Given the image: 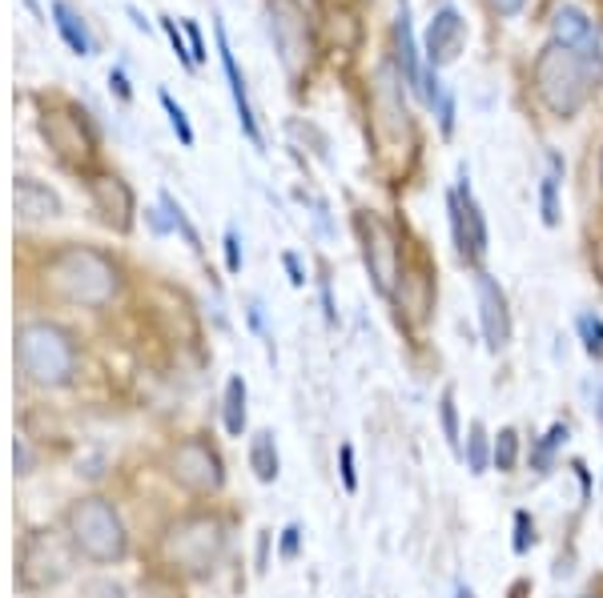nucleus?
<instances>
[{
    "label": "nucleus",
    "mask_w": 603,
    "mask_h": 598,
    "mask_svg": "<svg viewBox=\"0 0 603 598\" xmlns=\"http://www.w3.org/2000/svg\"><path fill=\"white\" fill-rule=\"evenodd\" d=\"M463 45H467V21H463V12L455 4H443L426 24V65H455Z\"/></svg>",
    "instance_id": "nucleus-11"
},
{
    "label": "nucleus",
    "mask_w": 603,
    "mask_h": 598,
    "mask_svg": "<svg viewBox=\"0 0 603 598\" xmlns=\"http://www.w3.org/2000/svg\"><path fill=\"white\" fill-rule=\"evenodd\" d=\"M246 398H250L246 377L234 374L225 382V398H222V421L230 438H242V434H246Z\"/></svg>",
    "instance_id": "nucleus-22"
},
{
    "label": "nucleus",
    "mask_w": 603,
    "mask_h": 598,
    "mask_svg": "<svg viewBox=\"0 0 603 598\" xmlns=\"http://www.w3.org/2000/svg\"><path fill=\"white\" fill-rule=\"evenodd\" d=\"M583 398L592 406L595 421L603 426V377H588V382H583Z\"/></svg>",
    "instance_id": "nucleus-36"
},
{
    "label": "nucleus",
    "mask_w": 603,
    "mask_h": 598,
    "mask_svg": "<svg viewBox=\"0 0 603 598\" xmlns=\"http://www.w3.org/2000/svg\"><path fill=\"white\" fill-rule=\"evenodd\" d=\"M431 301H435V289H431V277L426 274H406L399 289V313H406V322L423 325L426 313H431Z\"/></svg>",
    "instance_id": "nucleus-19"
},
{
    "label": "nucleus",
    "mask_w": 603,
    "mask_h": 598,
    "mask_svg": "<svg viewBox=\"0 0 603 598\" xmlns=\"http://www.w3.org/2000/svg\"><path fill=\"white\" fill-rule=\"evenodd\" d=\"M12 458H17V474H29L33 470V455H29V446L17 438V446H12Z\"/></svg>",
    "instance_id": "nucleus-40"
},
{
    "label": "nucleus",
    "mask_w": 603,
    "mask_h": 598,
    "mask_svg": "<svg viewBox=\"0 0 603 598\" xmlns=\"http://www.w3.org/2000/svg\"><path fill=\"white\" fill-rule=\"evenodd\" d=\"M109 85H113V93H117L121 100H134V89H129V81H125L121 68H113V73H109Z\"/></svg>",
    "instance_id": "nucleus-42"
},
{
    "label": "nucleus",
    "mask_w": 603,
    "mask_h": 598,
    "mask_svg": "<svg viewBox=\"0 0 603 598\" xmlns=\"http://www.w3.org/2000/svg\"><path fill=\"white\" fill-rule=\"evenodd\" d=\"M438 421H443V438H447L451 450H458V406H455V386L443 389L438 398Z\"/></svg>",
    "instance_id": "nucleus-29"
},
{
    "label": "nucleus",
    "mask_w": 603,
    "mask_h": 598,
    "mask_svg": "<svg viewBox=\"0 0 603 598\" xmlns=\"http://www.w3.org/2000/svg\"><path fill=\"white\" fill-rule=\"evenodd\" d=\"M181 33H186V41H190V53H193V61H205V41H201V29H198V21H181Z\"/></svg>",
    "instance_id": "nucleus-39"
},
{
    "label": "nucleus",
    "mask_w": 603,
    "mask_h": 598,
    "mask_svg": "<svg viewBox=\"0 0 603 598\" xmlns=\"http://www.w3.org/2000/svg\"><path fill=\"white\" fill-rule=\"evenodd\" d=\"M447 213H451V237H455V249L463 261H470V237H467V213H463V201L458 193H447Z\"/></svg>",
    "instance_id": "nucleus-27"
},
{
    "label": "nucleus",
    "mask_w": 603,
    "mask_h": 598,
    "mask_svg": "<svg viewBox=\"0 0 603 598\" xmlns=\"http://www.w3.org/2000/svg\"><path fill=\"white\" fill-rule=\"evenodd\" d=\"M358 237H362V261H367V274L374 281L382 298H394L402 277V249L399 237H394L391 222H382L379 213H358Z\"/></svg>",
    "instance_id": "nucleus-8"
},
{
    "label": "nucleus",
    "mask_w": 603,
    "mask_h": 598,
    "mask_svg": "<svg viewBox=\"0 0 603 598\" xmlns=\"http://www.w3.org/2000/svg\"><path fill=\"white\" fill-rule=\"evenodd\" d=\"M568 434H571L568 421H556V426H551V430L531 446V470H536V474H548L551 466H556V450L568 442Z\"/></svg>",
    "instance_id": "nucleus-24"
},
{
    "label": "nucleus",
    "mask_w": 603,
    "mask_h": 598,
    "mask_svg": "<svg viewBox=\"0 0 603 598\" xmlns=\"http://www.w3.org/2000/svg\"><path fill=\"white\" fill-rule=\"evenodd\" d=\"M575 598H592V595H575Z\"/></svg>",
    "instance_id": "nucleus-50"
},
{
    "label": "nucleus",
    "mask_w": 603,
    "mask_h": 598,
    "mask_svg": "<svg viewBox=\"0 0 603 598\" xmlns=\"http://www.w3.org/2000/svg\"><path fill=\"white\" fill-rule=\"evenodd\" d=\"M45 289L68 306L100 310L121 293V269L89 245H68L45 266Z\"/></svg>",
    "instance_id": "nucleus-1"
},
{
    "label": "nucleus",
    "mask_w": 603,
    "mask_h": 598,
    "mask_svg": "<svg viewBox=\"0 0 603 598\" xmlns=\"http://www.w3.org/2000/svg\"><path fill=\"white\" fill-rule=\"evenodd\" d=\"M338 470H342V487L355 494V490H358V470H355V446H350V442L338 450Z\"/></svg>",
    "instance_id": "nucleus-34"
},
{
    "label": "nucleus",
    "mask_w": 603,
    "mask_h": 598,
    "mask_svg": "<svg viewBox=\"0 0 603 598\" xmlns=\"http://www.w3.org/2000/svg\"><path fill=\"white\" fill-rule=\"evenodd\" d=\"M250 325L266 338V322H262V301H250Z\"/></svg>",
    "instance_id": "nucleus-43"
},
{
    "label": "nucleus",
    "mask_w": 603,
    "mask_h": 598,
    "mask_svg": "<svg viewBox=\"0 0 603 598\" xmlns=\"http://www.w3.org/2000/svg\"><path fill=\"white\" fill-rule=\"evenodd\" d=\"M575 333H580L588 357L603 362V318L600 313H580V318H575Z\"/></svg>",
    "instance_id": "nucleus-26"
},
{
    "label": "nucleus",
    "mask_w": 603,
    "mask_h": 598,
    "mask_svg": "<svg viewBox=\"0 0 603 598\" xmlns=\"http://www.w3.org/2000/svg\"><path fill=\"white\" fill-rule=\"evenodd\" d=\"M539 210H543V225H559V178L539 181Z\"/></svg>",
    "instance_id": "nucleus-30"
},
{
    "label": "nucleus",
    "mask_w": 603,
    "mask_h": 598,
    "mask_svg": "<svg viewBox=\"0 0 603 598\" xmlns=\"http://www.w3.org/2000/svg\"><path fill=\"white\" fill-rule=\"evenodd\" d=\"M600 181H603V157H600Z\"/></svg>",
    "instance_id": "nucleus-49"
},
{
    "label": "nucleus",
    "mask_w": 603,
    "mask_h": 598,
    "mask_svg": "<svg viewBox=\"0 0 603 598\" xmlns=\"http://www.w3.org/2000/svg\"><path fill=\"white\" fill-rule=\"evenodd\" d=\"M298 546H302V526L298 522H290L286 531H282V546H278V554L290 563V558H298Z\"/></svg>",
    "instance_id": "nucleus-37"
},
{
    "label": "nucleus",
    "mask_w": 603,
    "mask_h": 598,
    "mask_svg": "<svg viewBox=\"0 0 603 598\" xmlns=\"http://www.w3.org/2000/svg\"><path fill=\"white\" fill-rule=\"evenodd\" d=\"M169 478L178 482L181 490H190V494H218L225 482V466H222V455L213 450L205 438H186L169 450Z\"/></svg>",
    "instance_id": "nucleus-9"
},
{
    "label": "nucleus",
    "mask_w": 603,
    "mask_h": 598,
    "mask_svg": "<svg viewBox=\"0 0 603 598\" xmlns=\"http://www.w3.org/2000/svg\"><path fill=\"white\" fill-rule=\"evenodd\" d=\"M68 538L77 546L81 558H89L97 566L121 563L129 554V534H125L121 514L113 510V502L105 499H81L68 506L65 514Z\"/></svg>",
    "instance_id": "nucleus-4"
},
{
    "label": "nucleus",
    "mask_w": 603,
    "mask_h": 598,
    "mask_svg": "<svg viewBox=\"0 0 603 598\" xmlns=\"http://www.w3.org/2000/svg\"><path fill=\"white\" fill-rule=\"evenodd\" d=\"M17 366L33 386H68L77 374V342L53 322H24L17 330Z\"/></svg>",
    "instance_id": "nucleus-3"
},
{
    "label": "nucleus",
    "mask_w": 603,
    "mask_h": 598,
    "mask_svg": "<svg viewBox=\"0 0 603 598\" xmlns=\"http://www.w3.org/2000/svg\"><path fill=\"white\" fill-rule=\"evenodd\" d=\"M45 137L53 141V149L65 157V161H89L93 157V134L85 129L81 117H73V113L45 117Z\"/></svg>",
    "instance_id": "nucleus-14"
},
{
    "label": "nucleus",
    "mask_w": 603,
    "mask_h": 598,
    "mask_svg": "<svg viewBox=\"0 0 603 598\" xmlns=\"http://www.w3.org/2000/svg\"><path fill=\"white\" fill-rule=\"evenodd\" d=\"M53 24L56 33L65 36V45L73 49L77 56H93V36H89V24L81 21L77 12L68 9L65 0H53Z\"/></svg>",
    "instance_id": "nucleus-20"
},
{
    "label": "nucleus",
    "mask_w": 603,
    "mask_h": 598,
    "mask_svg": "<svg viewBox=\"0 0 603 598\" xmlns=\"http://www.w3.org/2000/svg\"><path fill=\"white\" fill-rule=\"evenodd\" d=\"M571 470H575V474H580L583 499H588V494H592V474H588V466H583V462H571Z\"/></svg>",
    "instance_id": "nucleus-44"
},
{
    "label": "nucleus",
    "mask_w": 603,
    "mask_h": 598,
    "mask_svg": "<svg viewBox=\"0 0 603 598\" xmlns=\"http://www.w3.org/2000/svg\"><path fill=\"white\" fill-rule=\"evenodd\" d=\"M531 546H536V519H531L527 510H515V543H511V551L527 554Z\"/></svg>",
    "instance_id": "nucleus-31"
},
{
    "label": "nucleus",
    "mask_w": 603,
    "mask_h": 598,
    "mask_svg": "<svg viewBox=\"0 0 603 598\" xmlns=\"http://www.w3.org/2000/svg\"><path fill=\"white\" fill-rule=\"evenodd\" d=\"M266 21H269V36H274L282 68L298 81L314 56L310 17H306V9H302L298 0H266Z\"/></svg>",
    "instance_id": "nucleus-7"
},
{
    "label": "nucleus",
    "mask_w": 603,
    "mask_h": 598,
    "mask_svg": "<svg viewBox=\"0 0 603 598\" xmlns=\"http://www.w3.org/2000/svg\"><path fill=\"white\" fill-rule=\"evenodd\" d=\"M458 201H463V213H467V237H470V261H483L487 257V222H483V210L475 193H470V169L458 165Z\"/></svg>",
    "instance_id": "nucleus-18"
},
{
    "label": "nucleus",
    "mask_w": 603,
    "mask_h": 598,
    "mask_svg": "<svg viewBox=\"0 0 603 598\" xmlns=\"http://www.w3.org/2000/svg\"><path fill=\"white\" fill-rule=\"evenodd\" d=\"M77 570V546L61 531H33L21 546V563H17V578L21 590L36 595V590L61 587L68 575Z\"/></svg>",
    "instance_id": "nucleus-6"
},
{
    "label": "nucleus",
    "mask_w": 603,
    "mask_h": 598,
    "mask_svg": "<svg viewBox=\"0 0 603 598\" xmlns=\"http://www.w3.org/2000/svg\"><path fill=\"white\" fill-rule=\"evenodd\" d=\"M455 598H475V590H470V587H455Z\"/></svg>",
    "instance_id": "nucleus-48"
},
{
    "label": "nucleus",
    "mask_w": 603,
    "mask_h": 598,
    "mask_svg": "<svg viewBox=\"0 0 603 598\" xmlns=\"http://www.w3.org/2000/svg\"><path fill=\"white\" fill-rule=\"evenodd\" d=\"M225 269L242 274V237H237V229H225Z\"/></svg>",
    "instance_id": "nucleus-35"
},
{
    "label": "nucleus",
    "mask_w": 603,
    "mask_h": 598,
    "mask_svg": "<svg viewBox=\"0 0 603 598\" xmlns=\"http://www.w3.org/2000/svg\"><path fill=\"white\" fill-rule=\"evenodd\" d=\"M225 554V522L218 514H181L178 522H169V531L161 534V558L186 578H205L218 570Z\"/></svg>",
    "instance_id": "nucleus-2"
},
{
    "label": "nucleus",
    "mask_w": 603,
    "mask_h": 598,
    "mask_svg": "<svg viewBox=\"0 0 603 598\" xmlns=\"http://www.w3.org/2000/svg\"><path fill=\"white\" fill-rule=\"evenodd\" d=\"M157 100H161V109L169 113V125H173V134H178V141L186 145V149H190V145L198 141V137H193V125H190V117H186V109H181L178 100L169 97L166 89L157 93Z\"/></svg>",
    "instance_id": "nucleus-28"
},
{
    "label": "nucleus",
    "mask_w": 603,
    "mask_h": 598,
    "mask_svg": "<svg viewBox=\"0 0 603 598\" xmlns=\"http://www.w3.org/2000/svg\"><path fill=\"white\" fill-rule=\"evenodd\" d=\"M536 89L559 121H568L583 109V100L592 93V65L571 49L548 45L536 61Z\"/></svg>",
    "instance_id": "nucleus-5"
},
{
    "label": "nucleus",
    "mask_w": 603,
    "mask_h": 598,
    "mask_svg": "<svg viewBox=\"0 0 603 598\" xmlns=\"http://www.w3.org/2000/svg\"><path fill=\"white\" fill-rule=\"evenodd\" d=\"M491 446H495V438H487V426H483V421H470V430H467V450H463V462H467V470H470L475 478L491 470Z\"/></svg>",
    "instance_id": "nucleus-23"
},
{
    "label": "nucleus",
    "mask_w": 603,
    "mask_h": 598,
    "mask_svg": "<svg viewBox=\"0 0 603 598\" xmlns=\"http://www.w3.org/2000/svg\"><path fill=\"white\" fill-rule=\"evenodd\" d=\"M149 225H154L157 233H169V229H173V222H166V217H161V210H149Z\"/></svg>",
    "instance_id": "nucleus-46"
},
{
    "label": "nucleus",
    "mask_w": 603,
    "mask_h": 598,
    "mask_svg": "<svg viewBox=\"0 0 603 598\" xmlns=\"http://www.w3.org/2000/svg\"><path fill=\"white\" fill-rule=\"evenodd\" d=\"M394 49H399V68L402 81L419 93V81H423V65H419V49H414V29H411V9L406 0L399 4V17H394Z\"/></svg>",
    "instance_id": "nucleus-17"
},
{
    "label": "nucleus",
    "mask_w": 603,
    "mask_h": 598,
    "mask_svg": "<svg viewBox=\"0 0 603 598\" xmlns=\"http://www.w3.org/2000/svg\"><path fill=\"white\" fill-rule=\"evenodd\" d=\"M475 298H479V330L491 354L511 345V310H507V293L491 274L475 277Z\"/></svg>",
    "instance_id": "nucleus-10"
},
{
    "label": "nucleus",
    "mask_w": 603,
    "mask_h": 598,
    "mask_svg": "<svg viewBox=\"0 0 603 598\" xmlns=\"http://www.w3.org/2000/svg\"><path fill=\"white\" fill-rule=\"evenodd\" d=\"M161 29H166L169 45H173V53H178L181 65H186V68H198V61H193L190 45H186V33H181V29H178V21H169V17H161Z\"/></svg>",
    "instance_id": "nucleus-32"
},
{
    "label": "nucleus",
    "mask_w": 603,
    "mask_h": 598,
    "mask_svg": "<svg viewBox=\"0 0 603 598\" xmlns=\"http://www.w3.org/2000/svg\"><path fill=\"white\" fill-rule=\"evenodd\" d=\"M218 53H222V68H225V81H230V93H234V105H237V121H242V134L262 149V129H257V117L250 109V93H246V77H242V68L234 61V49L225 41V29L218 24Z\"/></svg>",
    "instance_id": "nucleus-15"
},
{
    "label": "nucleus",
    "mask_w": 603,
    "mask_h": 598,
    "mask_svg": "<svg viewBox=\"0 0 603 598\" xmlns=\"http://www.w3.org/2000/svg\"><path fill=\"white\" fill-rule=\"evenodd\" d=\"M129 17H134V24L141 29V33H149V21L141 17V9H134V4H129Z\"/></svg>",
    "instance_id": "nucleus-47"
},
{
    "label": "nucleus",
    "mask_w": 603,
    "mask_h": 598,
    "mask_svg": "<svg viewBox=\"0 0 603 598\" xmlns=\"http://www.w3.org/2000/svg\"><path fill=\"white\" fill-rule=\"evenodd\" d=\"M282 266H286V274H290V286H306V269H302L298 266V257H294V254H286V257H282Z\"/></svg>",
    "instance_id": "nucleus-41"
},
{
    "label": "nucleus",
    "mask_w": 603,
    "mask_h": 598,
    "mask_svg": "<svg viewBox=\"0 0 603 598\" xmlns=\"http://www.w3.org/2000/svg\"><path fill=\"white\" fill-rule=\"evenodd\" d=\"M551 33H556V45L580 53L588 65L600 61V29H595V21L580 4H563L556 12V21H551Z\"/></svg>",
    "instance_id": "nucleus-12"
},
{
    "label": "nucleus",
    "mask_w": 603,
    "mask_h": 598,
    "mask_svg": "<svg viewBox=\"0 0 603 598\" xmlns=\"http://www.w3.org/2000/svg\"><path fill=\"white\" fill-rule=\"evenodd\" d=\"M491 4H495V9H499V12H503V17H515V12L523 9L527 0H491Z\"/></svg>",
    "instance_id": "nucleus-45"
},
{
    "label": "nucleus",
    "mask_w": 603,
    "mask_h": 598,
    "mask_svg": "<svg viewBox=\"0 0 603 598\" xmlns=\"http://www.w3.org/2000/svg\"><path fill=\"white\" fill-rule=\"evenodd\" d=\"M250 470H254L257 482H278V442H274V434L269 430H257L250 438Z\"/></svg>",
    "instance_id": "nucleus-21"
},
{
    "label": "nucleus",
    "mask_w": 603,
    "mask_h": 598,
    "mask_svg": "<svg viewBox=\"0 0 603 598\" xmlns=\"http://www.w3.org/2000/svg\"><path fill=\"white\" fill-rule=\"evenodd\" d=\"M435 117H438L443 137H451V129H455V97H451V93H443V100L435 105Z\"/></svg>",
    "instance_id": "nucleus-38"
},
{
    "label": "nucleus",
    "mask_w": 603,
    "mask_h": 598,
    "mask_svg": "<svg viewBox=\"0 0 603 598\" xmlns=\"http://www.w3.org/2000/svg\"><path fill=\"white\" fill-rule=\"evenodd\" d=\"M17 213L24 222H45V217L61 213V197L49 185H41V181L17 178Z\"/></svg>",
    "instance_id": "nucleus-16"
},
{
    "label": "nucleus",
    "mask_w": 603,
    "mask_h": 598,
    "mask_svg": "<svg viewBox=\"0 0 603 598\" xmlns=\"http://www.w3.org/2000/svg\"><path fill=\"white\" fill-rule=\"evenodd\" d=\"M81 598H125V587L113 583V578H93V583L81 587Z\"/></svg>",
    "instance_id": "nucleus-33"
},
{
    "label": "nucleus",
    "mask_w": 603,
    "mask_h": 598,
    "mask_svg": "<svg viewBox=\"0 0 603 598\" xmlns=\"http://www.w3.org/2000/svg\"><path fill=\"white\" fill-rule=\"evenodd\" d=\"M89 197H93V210L100 213V222L113 225L117 233H125L134 225V193H129V185H125L121 178H113V173L93 178Z\"/></svg>",
    "instance_id": "nucleus-13"
},
{
    "label": "nucleus",
    "mask_w": 603,
    "mask_h": 598,
    "mask_svg": "<svg viewBox=\"0 0 603 598\" xmlns=\"http://www.w3.org/2000/svg\"><path fill=\"white\" fill-rule=\"evenodd\" d=\"M515 462H519V434H515L511 426H503V430L495 434L491 466H495V470H499V474H511Z\"/></svg>",
    "instance_id": "nucleus-25"
}]
</instances>
